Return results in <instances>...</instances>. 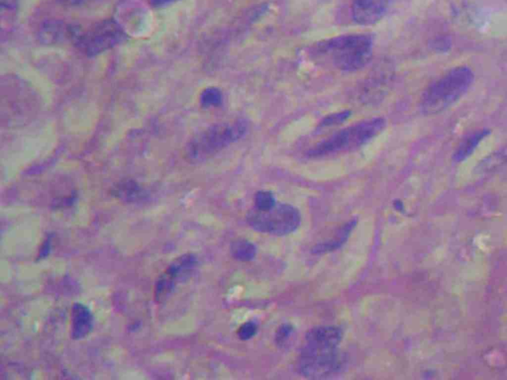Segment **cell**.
<instances>
[{"label":"cell","mask_w":507,"mask_h":380,"mask_svg":"<svg viewBox=\"0 0 507 380\" xmlns=\"http://www.w3.org/2000/svg\"><path fill=\"white\" fill-rule=\"evenodd\" d=\"M343 332L337 327H317L308 332L297 362L300 374L321 379L340 372L344 360L339 353Z\"/></svg>","instance_id":"6da1fadb"},{"label":"cell","mask_w":507,"mask_h":380,"mask_svg":"<svg viewBox=\"0 0 507 380\" xmlns=\"http://www.w3.org/2000/svg\"><path fill=\"white\" fill-rule=\"evenodd\" d=\"M385 125L387 121L385 118L376 117L349 126L319 142L308 151L307 156L311 159L325 158L360 148L381 134Z\"/></svg>","instance_id":"277c9868"},{"label":"cell","mask_w":507,"mask_h":380,"mask_svg":"<svg viewBox=\"0 0 507 380\" xmlns=\"http://www.w3.org/2000/svg\"><path fill=\"white\" fill-rule=\"evenodd\" d=\"M248 124L245 120L218 123L196 135L186 146V158L191 163H200L212 158L245 136Z\"/></svg>","instance_id":"5b68a950"},{"label":"cell","mask_w":507,"mask_h":380,"mask_svg":"<svg viewBox=\"0 0 507 380\" xmlns=\"http://www.w3.org/2000/svg\"><path fill=\"white\" fill-rule=\"evenodd\" d=\"M50 249H51V242H50V239L47 240V241H45V243L43 244L41 251H40V258H45V256H48L50 253Z\"/></svg>","instance_id":"d4e9b609"},{"label":"cell","mask_w":507,"mask_h":380,"mask_svg":"<svg viewBox=\"0 0 507 380\" xmlns=\"http://www.w3.org/2000/svg\"><path fill=\"white\" fill-rule=\"evenodd\" d=\"M231 255L237 261H252L257 254V249L255 244L246 240H238L231 244Z\"/></svg>","instance_id":"9a60e30c"},{"label":"cell","mask_w":507,"mask_h":380,"mask_svg":"<svg viewBox=\"0 0 507 380\" xmlns=\"http://www.w3.org/2000/svg\"><path fill=\"white\" fill-rule=\"evenodd\" d=\"M17 6L18 0H1L2 11H15V9L17 8Z\"/></svg>","instance_id":"7402d4cb"},{"label":"cell","mask_w":507,"mask_h":380,"mask_svg":"<svg viewBox=\"0 0 507 380\" xmlns=\"http://www.w3.org/2000/svg\"><path fill=\"white\" fill-rule=\"evenodd\" d=\"M257 331L258 327L256 323L247 322L239 329L238 336L243 341H248V339H252L257 334Z\"/></svg>","instance_id":"d6986e66"},{"label":"cell","mask_w":507,"mask_h":380,"mask_svg":"<svg viewBox=\"0 0 507 380\" xmlns=\"http://www.w3.org/2000/svg\"><path fill=\"white\" fill-rule=\"evenodd\" d=\"M116 196L126 202H135L145 197V191L134 180L121 182L115 189Z\"/></svg>","instance_id":"4fadbf2b"},{"label":"cell","mask_w":507,"mask_h":380,"mask_svg":"<svg viewBox=\"0 0 507 380\" xmlns=\"http://www.w3.org/2000/svg\"><path fill=\"white\" fill-rule=\"evenodd\" d=\"M291 332H293V327L288 326V325H284V326L279 328V331L277 332V343L284 344L288 339V337H291Z\"/></svg>","instance_id":"44dd1931"},{"label":"cell","mask_w":507,"mask_h":380,"mask_svg":"<svg viewBox=\"0 0 507 380\" xmlns=\"http://www.w3.org/2000/svg\"><path fill=\"white\" fill-rule=\"evenodd\" d=\"M473 80L475 73L471 66L462 65L446 71L423 90L419 101L421 111L425 115H435L447 110L468 92Z\"/></svg>","instance_id":"7a4b0ae2"},{"label":"cell","mask_w":507,"mask_h":380,"mask_svg":"<svg viewBox=\"0 0 507 380\" xmlns=\"http://www.w3.org/2000/svg\"><path fill=\"white\" fill-rule=\"evenodd\" d=\"M373 47L372 36L343 35L319 42L315 52L318 56L329 59L338 70L356 71L371 61Z\"/></svg>","instance_id":"3957f363"},{"label":"cell","mask_w":507,"mask_h":380,"mask_svg":"<svg viewBox=\"0 0 507 380\" xmlns=\"http://www.w3.org/2000/svg\"><path fill=\"white\" fill-rule=\"evenodd\" d=\"M72 338L82 339L89 336L94 328V316L91 310L82 303H75L73 306L72 313Z\"/></svg>","instance_id":"30bf717a"},{"label":"cell","mask_w":507,"mask_h":380,"mask_svg":"<svg viewBox=\"0 0 507 380\" xmlns=\"http://www.w3.org/2000/svg\"><path fill=\"white\" fill-rule=\"evenodd\" d=\"M254 203H255V208L254 209L259 211L270 210V209L277 205L274 194L271 191H266V190H260V191L256 193Z\"/></svg>","instance_id":"e0dca14e"},{"label":"cell","mask_w":507,"mask_h":380,"mask_svg":"<svg viewBox=\"0 0 507 380\" xmlns=\"http://www.w3.org/2000/svg\"><path fill=\"white\" fill-rule=\"evenodd\" d=\"M355 224H356V221L354 220L350 221L349 223L343 226L342 229H340V231H339L337 237L334 238L330 242H327V243L316 246V248L314 249V253H327V251H334V249L342 246L345 243L346 240L348 239V237L350 236V233L352 231L353 228H354Z\"/></svg>","instance_id":"5bb4252c"},{"label":"cell","mask_w":507,"mask_h":380,"mask_svg":"<svg viewBox=\"0 0 507 380\" xmlns=\"http://www.w3.org/2000/svg\"><path fill=\"white\" fill-rule=\"evenodd\" d=\"M351 115H352V112L350 110H342L338 113L330 114V115L322 119L319 128H327L331 127V126L342 124L348 118H350Z\"/></svg>","instance_id":"ac0fdd59"},{"label":"cell","mask_w":507,"mask_h":380,"mask_svg":"<svg viewBox=\"0 0 507 380\" xmlns=\"http://www.w3.org/2000/svg\"><path fill=\"white\" fill-rule=\"evenodd\" d=\"M59 1L66 6H80L87 2L94 1V0H59Z\"/></svg>","instance_id":"cb8c5ba5"},{"label":"cell","mask_w":507,"mask_h":380,"mask_svg":"<svg viewBox=\"0 0 507 380\" xmlns=\"http://www.w3.org/2000/svg\"><path fill=\"white\" fill-rule=\"evenodd\" d=\"M122 26L113 19L94 24L87 31H80L75 46L87 57L98 56L126 39Z\"/></svg>","instance_id":"52a82bcc"},{"label":"cell","mask_w":507,"mask_h":380,"mask_svg":"<svg viewBox=\"0 0 507 380\" xmlns=\"http://www.w3.org/2000/svg\"><path fill=\"white\" fill-rule=\"evenodd\" d=\"M196 263H198V260H196V256L186 254V255L175 258L163 275L175 284L177 280H181L182 277H186L187 275H191L196 268Z\"/></svg>","instance_id":"7c38bea8"},{"label":"cell","mask_w":507,"mask_h":380,"mask_svg":"<svg viewBox=\"0 0 507 380\" xmlns=\"http://www.w3.org/2000/svg\"><path fill=\"white\" fill-rule=\"evenodd\" d=\"M247 221L256 231L286 236L297 230L302 223V216L300 211L290 204H277L267 211L253 209L248 214Z\"/></svg>","instance_id":"8992f818"},{"label":"cell","mask_w":507,"mask_h":380,"mask_svg":"<svg viewBox=\"0 0 507 380\" xmlns=\"http://www.w3.org/2000/svg\"><path fill=\"white\" fill-rule=\"evenodd\" d=\"M507 161V148L501 149L499 153L494 154V156L490 159H487L485 161V168H494L497 166H501L502 163H506Z\"/></svg>","instance_id":"ffe728a7"},{"label":"cell","mask_w":507,"mask_h":380,"mask_svg":"<svg viewBox=\"0 0 507 380\" xmlns=\"http://www.w3.org/2000/svg\"><path fill=\"white\" fill-rule=\"evenodd\" d=\"M177 1H179V0H149V3L155 8H161V7L170 6V4Z\"/></svg>","instance_id":"603a6c76"},{"label":"cell","mask_w":507,"mask_h":380,"mask_svg":"<svg viewBox=\"0 0 507 380\" xmlns=\"http://www.w3.org/2000/svg\"><path fill=\"white\" fill-rule=\"evenodd\" d=\"M490 133H492V131L485 128V129L473 131V133H471L468 136L464 138L461 142H460L459 146L457 147L456 151H455L453 160L456 163H461V161L466 160L475 152V149L478 148V145L485 138L490 136Z\"/></svg>","instance_id":"8fae6325"},{"label":"cell","mask_w":507,"mask_h":380,"mask_svg":"<svg viewBox=\"0 0 507 380\" xmlns=\"http://www.w3.org/2000/svg\"><path fill=\"white\" fill-rule=\"evenodd\" d=\"M383 2H385V3L388 4V6H392L393 2L395 1V0H383Z\"/></svg>","instance_id":"484cf974"},{"label":"cell","mask_w":507,"mask_h":380,"mask_svg":"<svg viewBox=\"0 0 507 380\" xmlns=\"http://www.w3.org/2000/svg\"><path fill=\"white\" fill-rule=\"evenodd\" d=\"M223 103V94L217 87H207L201 92L200 104L203 108L219 107Z\"/></svg>","instance_id":"2e32d148"},{"label":"cell","mask_w":507,"mask_h":380,"mask_svg":"<svg viewBox=\"0 0 507 380\" xmlns=\"http://www.w3.org/2000/svg\"><path fill=\"white\" fill-rule=\"evenodd\" d=\"M390 8L383 0H353L351 17L355 23L362 26L380 22Z\"/></svg>","instance_id":"ba28073f"},{"label":"cell","mask_w":507,"mask_h":380,"mask_svg":"<svg viewBox=\"0 0 507 380\" xmlns=\"http://www.w3.org/2000/svg\"><path fill=\"white\" fill-rule=\"evenodd\" d=\"M77 25L64 22L61 20H47L41 24L38 31V39L45 45H54L58 43L77 40L80 33Z\"/></svg>","instance_id":"9c48e42d"}]
</instances>
